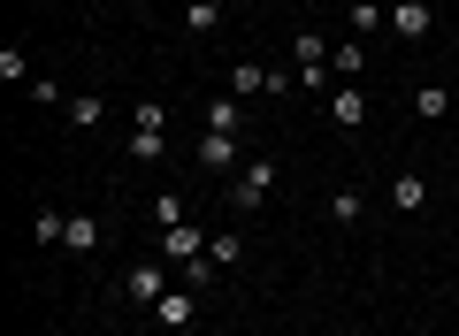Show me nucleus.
Here are the masks:
<instances>
[{"label": "nucleus", "mask_w": 459, "mask_h": 336, "mask_svg": "<svg viewBox=\"0 0 459 336\" xmlns=\"http://www.w3.org/2000/svg\"><path fill=\"white\" fill-rule=\"evenodd\" d=\"M291 69H268V62H238V69H230V92H238V99H253V92H268V99H283V92H291Z\"/></svg>", "instance_id": "f257e3e1"}, {"label": "nucleus", "mask_w": 459, "mask_h": 336, "mask_svg": "<svg viewBox=\"0 0 459 336\" xmlns=\"http://www.w3.org/2000/svg\"><path fill=\"white\" fill-rule=\"evenodd\" d=\"M169 153V108L138 99V130H131V160H161Z\"/></svg>", "instance_id": "f03ea898"}, {"label": "nucleus", "mask_w": 459, "mask_h": 336, "mask_svg": "<svg viewBox=\"0 0 459 336\" xmlns=\"http://www.w3.org/2000/svg\"><path fill=\"white\" fill-rule=\"evenodd\" d=\"M276 177H283V168H276V160H246V177H238V184H230V207H261V199L268 192H276Z\"/></svg>", "instance_id": "7ed1b4c3"}, {"label": "nucleus", "mask_w": 459, "mask_h": 336, "mask_svg": "<svg viewBox=\"0 0 459 336\" xmlns=\"http://www.w3.org/2000/svg\"><path fill=\"white\" fill-rule=\"evenodd\" d=\"M153 321H161V329H192L199 321V290H161V298H153Z\"/></svg>", "instance_id": "20e7f679"}, {"label": "nucleus", "mask_w": 459, "mask_h": 336, "mask_svg": "<svg viewBox=\"0 0 459 336\" xmlns=\"http://www.w3.org/2000/svg\"><path fill=\"white\" fill-rule=\"evenodd\" d=\"M429 23H437L429 0H398V8H391V39H406V47H413V39H429Z\"/></svg>", "instance_id": "39448f33"}, {"label": "nucleus", "mask_w": 459, "mask_h": 336, "mask_svg": "<svg viewBox=\"0 0 459 336\" xmlns=\"http://www.w3.org/2000/svg\"><path fill=\"white\" fill-rule=\"evenodd\" d=\"M329 123H337V130H360L368 123V92H360V84H337V92H329Z\"/></svg>", "instance_id": "423d86ee"}, {"label": "nucleus", "mask_w": 459, "mask_h": 336, "mask_svg": "<svg viewBox=\"0 0 459 336\" xmlns=\"http://www.w3.org/2000/svg\"><path fill=\"white\" fill-rule=\"evenodd\" d=\"M161 260H177V268H192V260H207V245H199V229H192V222L161 229Z\"/></svg>", "instance_id": "0eeeda50"}, {"label": "nucleus", "mask_w": 459, "mask_h": 336, "mask_svg": "<svg viewBox=\"0 0 459 336\" xmlns=\"http://www.w3.org/2000/svg\"><path fill=\"white\" fill-rule=\"evenodd\" d=\"M123 290H131L138 306H153V298H161V290H169V275H161V260H138V268L123 275Z\"/></svg>", "instance_id": "6e6552de"}, {"label": "nucleus", "mask_w": 459, "mask_h": 336, "mask_svg": "<svg viewBox=\"0 0 459 336\" xmlns=\"http://www.w3.org/2000/svg\"><path fill=\"white\" fill-rule=\"evenodd\" d=\"M199 168H238V130H207L199 138Z\"/></svg>", "instance_id": "1a4fd4ad"}, {"label": "nucleus", "mask_w": 459, "mask_h": 336, "mask_svg": "<svg viewBox=\"0 0 459 336\" xmlns=\"http://www.w3.org/2000/svg\"><path fill=\"white\" fill-rule=\"evenodd\" d=\"M391 207L398 214H421L429 207V177H413V168H406V177H391Z\"/></svg>", "instance_id": "9d476101"}, {"label": "nucleus", "mask_w": 459, "mask_h": 336, "mask_svg": "<svg viewBox=\"0 0 459 336\" xmlns=\"http://www.w3.org/2000/svg\"><path fill=\"white\" fill-rule=\"evenodd\" d=\"M62 253H100V222H92V214H69V229H62Z\"/></svg>", "instance_id": "9b49d317"}, {"label": "nucleus", "mask_w": 459, "mask_h": 336, "mask_svg": "<svg viewBox=\"0 0 459 336\" xmlns=\"http://www.w3.org/2000/svg\"><path fill=\"white\" fill-rule=\"evenodd\" d=\"M329 69H337V84H360V69H368V47L352 39V47H329Z\"/></svg>", "instance_id": "f8f14e48"}, {"label": "nucleus", "mask_w": 459, "mask_h": 336, "mask_svg": "<svg viewBox=\"0 0 459 336\" xmlns=\"http://www.w3.org/2000/svg\"><path fill=\"white\" fill-rule=\"evenodd\" d=\"M184 31H222V0H184Z\"/></svg>", "instance_id": "ddd939ff"}, {"label": "nucleus", "mask_w": 459, "mask_h": 336, "mask_svg": "<svg viewBox=\"0 0 459 336\" xmlns=\"http://www.w3.org/2000/svg\"><path fill=\"white\" fill-rule=\"evenodd\" d=\"M207 260H214V268H238V260H246V237H238V229H214V237H207Z\"/></svg>", "instance_id": "4468645a"}, {"label": "nucleus", "mask_w": 459, "mask_h": 336, "mask_svg": "<svg viewBox=\"0 0 459 336\" xmlns=\"http://www.w3.org/2000/svg\"><path fill=\"white\" fill-rule=\"evenodd\" d=\"M69 123H77V130H100V115H108V99H100V92H77V99H69Z\"/></svg>", "instance_id": "2eb2a0df"}, {"label": "nucleus", "mask_w": 459, "mask_h": 336, "mask_svg": "<svg viewBox=\"0 0 459 336\" xmlns=\"http://www.w3.org/2000/svg\"><path fill=\"white\" fill-rule=\"evenodd\" d=\"M207 130H246V108H238V92H230V99H207Z\"/></svg>", "instance_id": "dca6fc26"}, {"label": "nucleus", "mask_w": 459, "mask_h": 336, "mask_svg": "<svg viewBox=\"0 0 459 336\" xmlns=\"http://www.w3.org/2000/svg\"><path fill=\"white\" fill-rule=\"evenodd\" d=\"M383 23H391V16H383L376 0H352V39H376V31H383Z\"/></svg>", "instance_id": "f3484780"}, {"label": "nucleus", "mask_w": 459, "mask_h": 336, "mask_svg": "<svg viewBox=\"0 0 459 336\" xmlns=\"http://www.w3.org/2000/svg\"><path fill=\"white\" fill-rule=\"evenodd\" d=\"M360 214H368V199H360V192H337V199H329V222H337V229H352Z\"/></svg>", "instance_id": "a211bd4d"}, {"label": "nucleus", "mask_w": 459, "mask_h": 336, "mask_svg": "<svg viewBox=\"0 0 459 336\" xmlns=\"http://www.w3.org/2000/svg\"><path fill=\"white\" fill-rule=\"evenodd\" d=\"M444 108H452L444 84H421V92H413V115H421V123H444Z\"/></svg>", "instance_id": "6ab92c4d"}, {"label": "nucleus", "mask_w": 459, "mask_h": 336, "mask_svg": "<svg viewBox=\"0 0 459 336\" xmlns=\"http://www.w3.org/2000/svg\"><path fill=\"white\" fill-rule=\"evenodd\" d=\"M62 229H69V214H62V207H39V222H31V237H39V245H62Z\"/></svg>", "instance_id": "aec40b11"}, {"label": "nucleus", "mask_w": 459, "mask_h": 336, "mask_svg": "<svg viewBox=\"0 0 459 336\" xmlns=\"http://www.w3.org/2000/svg\"><path fill=\"white\" fill-rule=\"evenodd\" d=\"M0 84H31V62H23V47H0Z\"/></svg>", "instance_id": "412c9836"}, {"label": "nucleus", "mask_w": 459, "mask_h": 336, "mask_svg": "<svg viewBox=\"0 0 459 336\" xmlns=\"http://www.w3.org/2000/svg\"><path fill=\"white\" fill-rule=\"evenodd\" d=\"M153 222L177 229V222H184V199H177V192H161V199H153Z\"/></svg>", "instance_id": "4be33fe9"}]
</instances>
